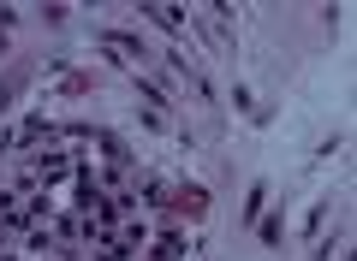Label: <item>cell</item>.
Returning a JSON list of instances; mask_svg holds the SVG:
<instances>
[{
	"label": "cell",
	"mask_w": 357,
	"mask_h": 261,
	"mask_svg": "<svg viewBox=\"0 0 357 261\" xmlns=\"http://www.w3.org/2000/svg\"><path fill=\"white\" fill-rule=\"evenodd\" d=\"M96 42H102L107 54H119V60L143 65V42H137V36H126V30H96Z\"/></svg>",
	"instance_id": "6da1fadb"
},
{
	"label": "cell",
	"mask_w": 357,
	"mask_h": 261,
	"mask_svg": "<svg viewBox=\"0 0 357 261\" xmlns=\"http://www.w3.org/2000/svg\"><path fill=\"white\" fill-rule=\"evenodd\" d=\"M66 173H72V155H42V161L30 166V178H36V184H60Z\"/></svg>",
	"instance_id": "7a4b0ae2"
},
{
	"label": "cell",
	"mask_w": 357,
	"mask_h": 261,
	"mask_svg": "<svg viewBox=\"0 0 357 261\" xmlns=\"http://www.w3.org/2000/svg\"><path fill=\"white\" fill-rule=\"evenodd\" d=\"M143 18H149V24H161L167 36H185V13H173V6H143Z\"/></svg>",
	"instance_id": "3957f363"
},
{
	"label": "cell",
	"mask_w": 357,
	"mask_h": 261,
	"mask_svg": "<svg viewBox=\"0 0 357 261\" xmlns=\"http://www.w3.org/2000/svg\"><path fill=\"white\" fill-rule=\"evenodd\" d=\"M42 137H54V125L48 119H24V131H18L13 143H42Z\"/></svg>",
	"instance_id": "277c9868"
},
{
	"label": "cell",
	"mask_w": 357,
	"mask_h": 261,
	"mask_svg": "<svg viewBox=\"0 0 357 261\" xmlns=\"http://www.w3.org/2000/svg\"><path fill=\"white\" fill-rule=\"evenodd\" d=\"M178 255H185V237H178V232H167L161 244H155V261H178Z\"/></svg>",
	"instance_id": "5b68a950"
},
{
	"label": "cell",
	"mask_w": 357,
	"mask_h": 261,
	"mask_svg": "<svg viewBox=\"0 0 357 261\" xmlns=\"http://www.w3.org/2000/svg\"><path fill=\"white\" fill-rule=\"evenodd\" d=\"M137 95L149 101L155 113H167V89H161V84H149V77H137Z\"/></svg>",
	"instance_id": "8992f818"
}]
</instances>
